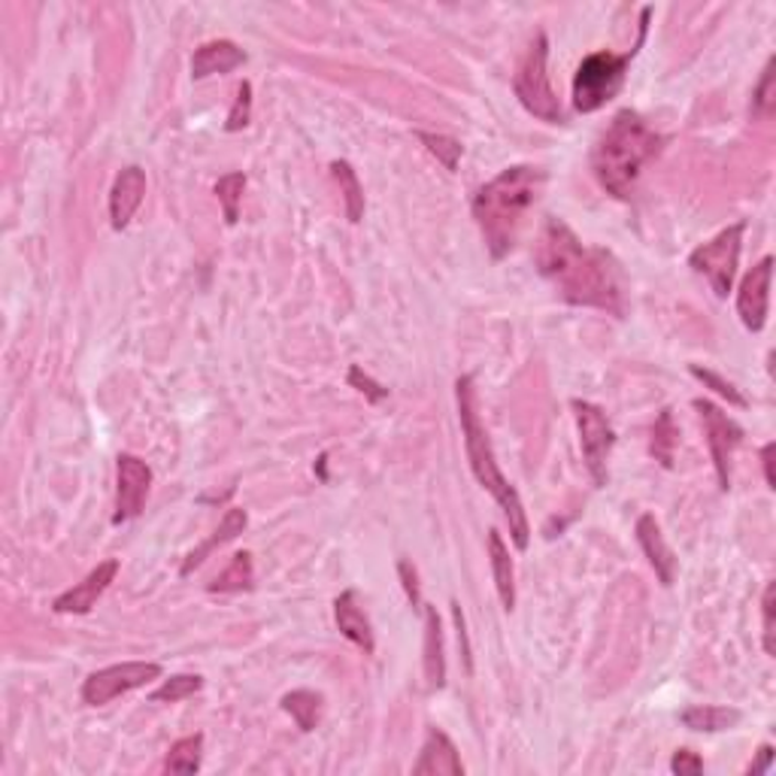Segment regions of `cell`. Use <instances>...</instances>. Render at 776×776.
I'll list each match as a JSON object with an SVG mask.
<instances>
[{
    "mask_svg": "<svg viewBox=\"0 0 776 776\" xmlns=\"http://www.w3.org/2000/svg\"><path fill=\"white\" fill-rule=\"evenodd\" d=\"M534 259L561 300L625 316V276L619 261L606 249L586 247L561 219H546Z\"/></svg>",
    "mask_w": 776,
    "mask_h": 776,
    "instance_id": "6da1fadb",
    "label": "cell"
},
{
    "mask_svg": "<svg viewBox=\"0 0 776 776\" xmlns=\"http://www.w3.org/2000/svg\"><path fill=\"white\" fill-rule=\"evenodd\" d=\"M543 185H546L543 167L516 164V167L498 173L492 183H485L473 195L470 210H473V219L480 225L482 240H485L494 261L506 259L513 252L522 219L537 204Z\"/></svg>",
    "mask_w": 776,
    "mask_h": 776,
    "instance_id": "7a4b0ae2",
    "label": "cell"
},
{
    "mask_svg": "<svg viewBox=\"0 0 776 776\" xmlns=\"http://www.w3.org/2000/svg\"><path fill=\"white\" fill-rule=\"evenodd\" d=\"M665 136L653 131L641 112L619 110L592 152V171L606 195L625 200L641 171L662 155Z\"/></svg>",
    "mask_w": 776,
    "mask_h": 776,
    "instance_id": "3957f363",
    "label": "cell"
},
{
    "mask_svg": "<svg viewBox=\"0 0 776 776\" xmlns=\"http://www.w3.org/2000/svg\"><path fill=\"white\" fill-rule=\"evenodd\" d=\"M456 397L470 470H473V477H477V482H480L482 489L501 504L506 525H510V534H513V543H516L518 553H525L531 543V525L528 516H525V504H522L518 492L510 485V480L501 473V468H498L492 440H489V431H485V425H482L480 419V401H477V382H473V376H458Z\"/></svg>",
    "mask_w": 776,
    "mask_h": 776,
    "instance_id": "277c9868",
    "label": "cell"
},
{
    "mask_svg": "<svg viewBox=\"0 0 776 776\" xmlns=\"http://www.w3.org/2000/svg\"><path fill=\"white\" fill-rule=\"evenodd\" d=\"M649 13H653V10H643L641 40H637L634 50L625 52V55H616V52H592V55H586V58L579 62L577 74H573V110L598 112L622 91L625 76H629L631 58L637 55L643 40H646V19H649Z\"/></svg>",
    "mask_w": 776,
    "mask_h": 776,
    "instance_id": "5b68a950",
    "label": "cell"
},
{
    "mask_svg": "<svg viewBox=\"0 0 776 776\" xmlns=\"http://www.w3.org/2000/svg\"><path fill=\"white\" fill-rule=\"evenodd\" d=\"M546 58H549V40L546 34H537L531 40L528 52L518 62L516 79H513V91H516L518 103L540 122L561 124L565 122V110L555 98L553 86H549V70H546Z\"/></svg>",
    "mask_w": 776,
    "mask_h": 776,
    "instance_id": "8992f818",
    "label": "cell"
},
{
    "mask_svg": "<svg viewBox=\"0 0 776 776\" xmlns=\"http://www.w3.org/2000/svg\"><path fill=\"white\" fill-rule=\"evenodd\" d=\"M743 231H746L743 222L731 225L722 234H715L710 243H701L689 255V267L707 276V283L713 285L715 297L731 295V285L737 276L740 249H743Z\"/></svg>",
    "mask_w": 776,
    "mask_h": 776,
    "instance_id": "52a82bcc",
    "label": "cell"
},
{
    "mask_svg": "<svg viewBox=\"0 0 776 776\" xmlns=\"http://www.w3.org/2000/svg\"><path fill=\"white\" fill-rule=\"evenodd\" d=\"M573 416H577L579 428V446H582V458H586V468L589 477L594 480V485H604L606 482V458L616 446V431L606 419V413L592 401H573Z\"/></svg>",
    "mask_w": 776,
    "mask_h": 776,
    "instance_id": "ba28073f",
    "label": "cell"
},
{
    "mask_svg": "<svg viewBox=\"0 0 776 776\" xmlns=\"http://www.w3.org/2000/svg\"><path fill=\"white\" fill-rule=\"evenodd\" d=\"M161 677V665L155 662H122V665H110L103 670H95L91 677L83 682V701L88 707H103L119 695L143 689L146 682Z\"/></svg>",
    "mask_w": 776,
    "mask_h": 776,
    "instance_id": "9c48e42d",
    "label": "cell"
},
{
    "mask_svg": "<svg viewBox=\"0 0 776 776\" xmlns=\"http://www.w3.org/2000/svg\"><path fill=\"white\" fill-rule=\"evenodd\" d=\"M695 409H698V416L703 422V434H707V446H710V456H713L719 489L728 492L731 489V458H734V449L743 444V428L728 413L715 407L713 401L698 397Z\"/></svg>",
    "mask_w": 776,
    "mask_h": 776,
    "instance_id": "30bf717a",
    "label": "cell"
},
{
    "mask_svg": "<svg viewBox=\"0 0 776 776\" xmlns=\"http://www.w3.org/2000/svg\"><path fill=\"white\" fill-rule=\"evenodd\" d=\"M149 489H152V468L140 456L122 452L116 458V513L112 525H124L143 513Z\"/></svg>",
    "mask_w": 776,
    "mask_h": 776,
    "instance_id": "8fae6325",
    "label": "cell"
},
{
    "mask_svg": "<svg viewBox=\"0 0 776 776\" xmlns=\"http://www.w3.org/2000/svg\"><path fill=\"white\" fill-rule=\"evenodd\" d=\"M770 280H774V259H770V255H764V259L758 261L746 276H743V283H740L737 316L752 334L764 331V325H767Z\"/></svg>",
    "mask_w": 776,
    "mask_h": 776,
    "instance_id": "7c38bea8",
    "label": "cell"
},
{
    "mask_svg": "<svg viewBox=\"0 0 776 776\" xmlns=\"http://www.w3.org/2000/svg\"><path fill=\"white\" fill-rule=\"evenodd\" d=\"M116 573H119V561H116V558L100 561V565L95 567L83 582H76L74 589H67L64 594H58V598L52 601V610H55V613H76V616L91 613V606L98 604L100 594L110 589V582L116 579Z\"/></svg>",
    "mask_w": 776,
    "mask_h": 776,
    "instance_id": "4fadbf2b",
    "label": "cell"
},
{
    "mask_svg": "<svg viewBox=\"0 0 776 776\" xmlns=\"http://www.w3.org/2000/svg\"><path fill=\"white\" fill-rule=\"evenodd\" d=\"M143 195H146V171L136 167V164L124 167V171L116 176L110 192V222L116 231H122V228L131 225L134 212L140 210V204H143Z\"/></svg>",
    "mask_w": 776,
    "mask_h": 776,
    "instance_id": "5bb4252c",
    "label": "cell"
},
{
    "mask_svg": "<svg viewBox=\"0 0 776 776\" xmlns=\"http://www.w3.org/2000/svg\"><path fill=\"white\" fill-rule=\"evenodd\" d=\"M334 622L343 634L346 641H352L364 655L376 653V637H373V625H370L368 613L361 606L356 589H346L337 601H334Z\"/></svg>",
    "mask_w": 776,
    "mask_h": 776,
    "instance_id": "9a60e30c",
    "label": "cell"
},
{
    "mask_svg": "<svg viewBox=\"0 0 776 776\" xmlns=\"http://www.w3.org/2000/svg\"><path fill=\"white\" fill-rule=\"evenodd\" d=\"M416 776H464V764L458 758L452 740L440 728H428V737L419 752V762L413 764Z\"/></svg>",
    "mask_w": 776,
    "mask_h": 776,
    "instance_id": "2e32d148",
    "label": "cell"
},
{
    "mask_svg": "<svg viewBox=\"0 0 776 776\" xmlns=\"http://www.w3.org/2000/svg\"><path fill=\"white\" fill-rule=\"evenodd\" d=\"M637 543H641L643 555L649 558L653 565L655 577L662 586H674V577H677V558H674V549L667 546L665 534H662V525L655 522V516L643 513L637 518Z\"/></svg>",
    "mask_w": 776,
    "mask_h": 776,
    "instance_id": "e0dca14e",
    "label": "cell"
},
{
    "mask_svg": "<svg viewBox=\"0 0 776 776\" xmlns=\"http://www.w3.org/2000/svg\"><path fill=\"white\" fill-rule=\"evenodd\" d=\"M240 64H247V52L234 40H210L192 58V79H207L216 74H231Z\"/></svg>",
    "mask_w": 776,
    "mask_h": 776,
    "instance_id": "ac0fdd59",
    "label": "cell"
},
{
    "mask_svg": "<svg viewBox=\"0 0 776 776\" xmlns=\"http://www.w3.org/2000/svg\"><path fill=\"white\" fill-rule=\"evenodd\" d=\"M247 525H249V516H247V510H240V506H228L225 510V516H222V522H219V528L212 531V537H207V540L200 543L198 549H192V553L185 555V561H183V567H179V577H188L195 567H200L207 558H210L219 546H225L228 540H234L237 534H243L247 531Z\"/></svg>",
    "mask_w": 776,
    "mask_h": 776,
    "instance_id": "d6986e66",
    "label": "cell"
},
{
    "mask_svg": "<svg viewBox=\"0 0 776 776\" xmlns=\"http://www.w3.org/2000/svg\"><path fill=\"white\" fill-rule=\"evenodd\" d=\"M422 613H425V679H428V689L440 691L446 686L444 625L434 606L422 604Z\"/></svg>",
    "mask_w": 776,
    "mask_h": 776,
    "instance_id": "ffe728a7",
    "label": "cell"
},
{
    "mask_svg": "<svg viewBox=\"0 0 776 776\" xmlns=\"http://www.w3.org/2000/svg\"><path fill=\"white\" fill-rule=\"evenodd\" d=\"M489 561H492L498 598H501L506 613H513V606H516V570H513V558H510V549H506L504 537L498 528L489 531Z\"/></svg>",
    "mask_w": 776,
    "mask_h": 776,
    "instance_id": "44dd1931",
    "label": "cell"
},
{
    "mask_svg": "<svg viewBox=\"0 0 776 776\" xmlns=\"http://www.w3.org/2000/svg\"><path fill=\"white\" fill-rule=\"evenodd\" d=\"M743 713L734 707H710V703H698V707H686L679 713V722L689 731H703V734H719V731H731L740 725Z\"/></svg>",
    "mask_w": 776,
    "mask_h": 776,
    "instance_id": "7402d4cb",
    "label": "cell"
},
{
    "mask_svg": "<svg viewBox=\"0 0 776 776\" xmlns=\"http://www.w3.org/2000/svg\"><path fill=\"white\" fill-rule=\"evenodd\" d=\"M255 586V567H252V555L249 553H237L231 558V565L225 567L219 577L212 579L210 589L212 594H234V592H249Z\"/></svg>",
    "mask_w": 776,
    "mask_h": 776,
    "instance_id": "603a6c76",
    "label": "cell"
},
{
    "mask_svg": "<svg viewBox=\"0 0 776 776\" xmlns=\"http://www.w3.org/2000/svg\"><path fill=\"white\" fill-rule=\"evenodd\" d=\"M280 707L295 719L300 731H316L321 722V707L325 703H321V695H316V691L297 689L288 691L283 701H280Z\"/></svg>",
    "mask_w": 776,
    "mask_h": 776,
    "instance_id": "cb8c5ba5",
    "label": "cell"
},
{
    "mask_svg": "<svg viewBox=\"0 0 776 776\" xmlns=\"http://www.w3.org/2000/svg\"><path fill=\"white\" fill-rule=\"evenodd\" d=\"M331 173H334V179H337V185H340V195H343L349 222H361V216H364V188H361V183H358V173L352 171V164H349V161H334Z\"/></svg>",
    "mask_w": 776,
    "mask_h": 776,
    "instance_id": "d4e9b609",
    "label": "cell"
},
{
    "mask_svg": "<svg viewBox=\"0 0 776 776\" xmlns=\"http://www.w3.org/2000/svg\"><path fill=\"white\" fill-rule=\"evenodd\" d=\"M200 758H204V734H192V737L173 743L171 752H167V762H164V770L183 776L198 774Z\"/></svg>",
    "mask_w": 776,
    "mask_h": 776,
    "instance_id": "484cf974",
    "label": "cell"
},
{
    "mask_svg": "<svg viewBox=\"0 0 776 776\" xmlns=\"http://www.w3.org/2000/svg\"><path fill=\"white\" fill-rule=\"evenodd\" d=\"M243 188H247V173H225L222 179L216 183V198L222 204L225 222L228 225H237V219H240Z\"/></svg>",
    "mask_w": 776,
    "mask_h": 776,
    "instance_id": "4316f807",
    "label": "cell"
},
{
    "mask_svg": "<svg viewBox=\"0 0 776 776\" xmlns=\"http://www.w3.org/2000/svg\"><path fill=\"white\" fill-rule=\"evenodd\" d=\"M677 425L670 409H662V416L653 428V456L655 461H662L665 468H674V449H677Z\"/></svg>",
    "mask_w": 776,
    "mask_h": 776,
    "instance_id": "83f0119b",
    "label": "cell"
},
{
    "mask_svg": "<svg viewBox=\"0 0 776 776\" xmlns=\"http://www.w3.org/2000/svg\"><path fill=\"white\" fill-rule=\"evenodd\" d=\"M416 140H419L422 146L431 152L434 159L444 164L446 171L452 173L458 171V159H461V152H464V146L458 143L456 136H446V134H428V131H416Z\"/></svg>",
    "mask_w": 776,
    "mask_h": 776,
    "instance_id": "f1b7e54d",
    "label": "cell"
},
{
    "mask_svg": "<svg viewBox=\"0 0 776 776\" xmlns=\"http://www.w3.org/2000/svg\"><path fill=\"white\" fill-rule=\"evenodd\" d=\"M200 689H204V677H198V674H176V677L164 679V686L152 691V701L176 703L183 701V698H192Z\"/></svg>",
    "mask_w": 776,
    "mask_h": 776,
    "instance_id": "f546056e",
    "label": "cell"
},
{
    "mask_svg": "<svg viewBox=\"0 0 776 776\" xmlns=\"http://www.w3.org/2000/svg\"><path fill=\"white\" fill-rule=\"evenodd\" d=\"M774 107V58H770V62L764 64L762 79H758V86L752 91V116L755 119H770Z\"/></svg>",
    "mask_w": 776,
    "mask_h": 776,
    "instance_id": "4dcf8cb0",
    "label": "cell"
},
{
    "mask_svg": "<svg viewBox=\"0 0 776 776\" xmlns=\"http://www.w3.org/2000/svg\"><path fill=\"white\" fill-rule=\"evenodd\" d=\"M689 373L698 382H703L707 389H713L715 395L725 397L731 407H746V397L740 395V392L734 389V385H731V382L722 380V376H719L715 370H707V368H701V364H689Z\"/></svg>",
    "mask_w": 776,
    "mask_h": 776,
    "instance_id": "1f68e13d",
    "label": "cell"
},
{
    "mask_svg": "<svg viewBox=\"0 0 776 776\" xmlns=\"http://www.w3.org/2000/svg\"><path fill=\"white\" fill-rule=\"evenodd\" d=\"M249 119H252V86H249V83H240L234 107H231L228 122H225V131H231V134H234V131H243L249 124Z\"/></svg>",
    "mask_w": 776,
    "mask_h": 776,
    "instance_id": "d6a6232c",
    "label": "cell"
},
{
    "mask_svg": "<svg viewBox=\"0 0 776 776\" xmlns=\"http://www.w3.org/2000/svg\"><path fill=\"white\" fill-rule=\"evenodd\" d=\"M774 613H776V582H767L762 598V641H764V653L776 655V625H774Z\"/></svg>",
    "mask_w": 776,
    "mask_h": 776,
    "instance_id": "836d02e7",
    "label": "cell"
},
{
    "mask_svg": "<svg viewBox=\"0 0 776 776\" xmlns=\"http://www.w3.org/2000/svg\"><path fill=\"white\" fill-rule=\"evenodd\" d=\"M349 385H352V389H358L361 395L368 397L370 404H382V401L389 397V389H385V385H380V382L373 380L370 373H364V370L358 368V364H352V368H349Z\"/></svg>",
    "mask_w": 776,
    "mask_h": 776,
    "instance_id": "e575fe53",
    "label": "cell"
},
{
    "mask_svg": "<svg viewBox=\"0 0 776 776\" xmlns=\"http://www.w3.org/2000/svg\"><path fill=\"white\" fill-rule=\"evenodd\" d=\"M397 577H401V582H404V592H407L409 604L416 606V610H422V589H419V570L409 565L407 558H401L397 561Z\"/></svg>",
    "mask_w": 776,
    "mask_h": 776,
    "instance_id": "d590c367",
    "label": "cell"
},
{
    "mask_svg": "<svg viewBox=\"0 0 776 776\" xmlns=\"http://www.w3.org/2000/svg\"><path fill=\"white\" fill-rule=\"evenodd\" d=\"M670 770L677 776H698L703 774V758L691 750H677V755L670 758Z\"/></svg>",
    "mask_w": 776,
    "mask_h": 776,
    "instance_id": "8d00e7d4",
    "label": "cell"
},
{
    "mask_svg": "<svg viewBox=\"0 0 776 776\" xmlns=\"http://www.w3.org/2000/svg\"><path fill=\"white\" fill-rule=\"evenodd\" d=\"M452 619H456V631H458V646H461V655H464V667H473L470 662V641H468V622H464V613H461V604L452 601Z\"/></svg>",
    "mask_w": 776,
    "mask_h": 776,
    "instance_id": "74e56055",
    "label": "cell"
},
{
    "mask_svg": "<svg viewBox=\"0 0 776 776\" xmlns=\"http://www.w3.org/2000/svg\"><path fill=\"white\" fill-rule=\"evenodd\" d=\"M770 764H774V746L770 743H762V750H758V755H755V762L746 767V776H762L770 770Z\"/></svg>",
    "mask_w": 776,
    "mask_h": 776,
    "instance_id": "f35d334b",
    "label": "cell"
},
{
    "mask_svg": "<svg viewBox=\"0 0 776 776\" xmlns=\"http://www.w3.org/2000/svg\"><path fill=\"white\" fill-rule=\"evenodd\" d=\"M774 444H764L762 449V464H764V480H767V489H776V477H774Z\"/></svg>",
    "mask_w": 776,
    "mask_h": 776,
    "instance_id": "ab89813d",
    "label": "cell"
}]
</instances>
